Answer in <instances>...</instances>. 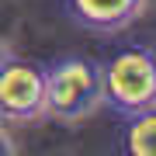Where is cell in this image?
I'll list each match as a JSON object with an SVG mask.
<instances>
[{
  "instance_id": "cell-1",
  "label": "cell",
  "mask_w": 156,
  "mask_h": 156,
  "mask_svg": "<svg viewBox=\"0 0 156 156\" xmlns=\"http://www.w3.org/2000/svg\"><path fill=\"white\" fill-rule=\"evenodd\" d=\"M104 104L101 87V66L83 56L59 59L52 69H45V118L62 125L87 122Z\"/></svg>"
},
{
  "instance_id": "cell-2",
  "label": "cell",
  "mask_w": 156,
  "mask_h": 156,
  "mask_svg": "<svg viewBox=\"0 0 156 156\" xmlns=\"http://www.w3.org/2000/svg\"><path fill=\"white\" fill-rule=\"evenodd\" d=\"M104 104L122 115H139L156 108V56L153 49H125L101 66Z\"/></svg>"
},
{
  "instance_id": "cell-3",
  "label": "cell",
  "mask_w": 156,
  "mask_h": 156,
  "mask_svg": "<svg viewBox=\"0 0 156 156\" xmlns=\"http://www.w3.org/2000/svg\"><path fill=\"white\" fill-rule=\"evenodd\" d=\"M0 115L4 122L45 118V73L31 62L7 59L0 69Z\"/></svg>"
},
{
  "instance_id": "cell-4",
  "label": "cell",
  "mask_w": 156,
  "mask_h": 156,
  "mask_svg": "<svg viewBox=\"0 0 156 156\" xmlns=\"http://www.w3.org/2000/svg\"><path fill=\"white\" fill-rule=\"evenodd\" d=\"M69 11L94 31H122L146 11V0H69Z\"/></svg>"
},
{
  "instance_id": "cell-5",
  "label": "cell",
  "mask_w": 156,
  "mask_h": 156,
  "mask_svg": "<svg viewBox=\"0 0 156 156\" xmlns=\"http://www.w3.org/2000/svg\"><path fill=\"white\" fill-rule=\"evenodd\" d=\"M125 146L132 156H156V108L132 115L125 132Z\"/></svg>"
},
{
  "instance_id": "cell-6",
  "label": "cell",
  "mask_w": 156,
  "mask_h": 156,
  "mask_svg": "<svg viewBox=\"0 0 156 156\" xmlns=\"http://www.w3.org/2000/svg\"><path fill=\"white\" fill-rule=\"evenodd\" d=\"M11 153H17V146L11 139V132L4 128V122H0V156H11Z\"/></svg>"
},
{
  "instance_id": "cell-7",
  "label": "cell",
  "mask_w": 156,
  "mask_h": 156,
  "mask_svg": "<svg viewBox=\"0 0 156 156\" xmlns=\"http://www.w3.org/2000/svg\"><path fill=\"white\" fill-rule=\"evenodd\" d=\"M7 59H14V52H11V42H7L4 35H0V69L7 66Z\"/></svg>"
}]
</instances>
